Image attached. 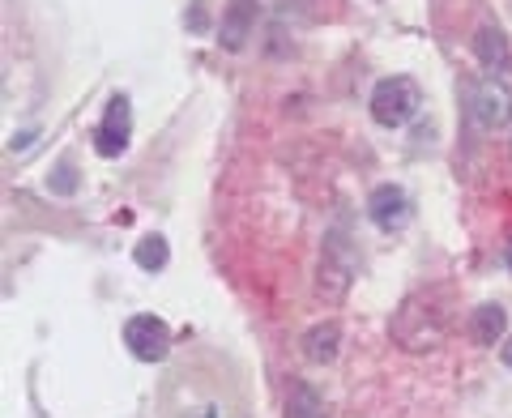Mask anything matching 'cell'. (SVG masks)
<instances>
[{
    "instance_id": "cell-1",
    "label": "cell",
    "mask_w": 512,
    "mask_h": 418,
    "mask_svg": "<svg viewBox=\"0 0 512 418\" xmlns=\"http://www.w3.org/2000/svg\"><path fill=\"white\" fill-rule=\"evenodd\" d=\"M359 273V256H355V244H350V235L342 227H333L325 235V244H320V265H316V291L320 299L329 303H342L350 282H355Z\"/></svg>"
},
{
    "instance_id": "cell-2",
    "label": "cell",
    "mask_w": 512,
    "mask_h": 418,
    "mask_svg": "<svg viewBox=\"0 0 512 418\" xmlns=\"http://www.w3.org/2000/svg\"><path fill=\"white\" fill-rule=\"evenodd\" d=\"M372 120L380 128H406L423 111V90L414 77H384L372 90Z\"/></svg>"
},
{
    "instance_id": "cell-3",
    "label": "cell",
    "mask_w": 512,
    "mask_h": 418,
    "mask_svg": "<svg viewBox=\"0 0 512 418\" xmlns=\"http://www.w3.org/2000/svg\"><path fill=\"white\" fill-rule=\"evenodd\" d=\"M470 116L478 128H504L512 120V90L504 77H478L470 90Z\"/></svg>"
},
{
    "instance_id": "cell-4",
    "label": "cell",
    "mask_w": 512,
    "mask_h": 418,
    "mask_svg": "<svg viewBox=\"0 0 512 418\" xmlns=\"http://www.w3.org/2000/svg\"><path fill=\"white\" fill-rule=\"evenodd\" d=\"M124 346L133 350V359H141V363H163L167 350H171V329H167L158 316H150V312L128 316V325H124Z\"/></svg>"
},
{
    "instance_id": "cell-5",
    "label": "cell",
    "mask_w": 512,
    "mask_h": 418,
    "mask_svg": "<svg viewBox=\"0 0 512 418\" xmlns=\"http://www.w3.org/2000/svg\"><path fill=\"white\" fill-rule=\"evenodd\" d=\"M367 218H372L380 231H402L406 222L414 218L410 192H406V188H397V184H380L372 197H367Z\"/></svg>"
},
{
    "instance_id": "cell-6",
    "label": "cell",
    "mask_w": 512,
    "mask_h": 418,
    "mask_svg": "<svg viewBox=\"0 0 512 418\" xmlns=\"http://www.w3.org/2000/svg\"><path fill=\"white\" fill-rule=\"evenodd\" d=\"M128 133H133V111H128L124 94H116L103 111V124L94 128V150H99L103 158H116L128 146Z\"/></svg>"
},
{
    "instance_id": "cell-7",
    "label": "cell",
    "mask_w": 512,
    "mask_h": 418,
    "mask_svg": "<svg viewBox=\"0 0 512 418\" xmlns=\"http://www.w3.org/2000/svg\"><path fill=\"white\" fill-rule=\"evenodd\" d=\"M256 30V0H231L227 9H222V26H218V43L227 47V52H239Z\"/></svg>"
},
{
    "instance_id": "cell-8",
    "label": "cell",
    "mask_w": 512,
    "mask_h": 418,
    "mask_svg": "<svg viewBox=\"0 0 512 418\" xmlns=\"http://www.w3.org/2000/svg\"><path fill=\"white\" fill-rule=\"evenodd\" d=\"M338 346H342L338 320H325V325H312L303 333V359L308 363H333L338 359Z\"/></svg>"
},
{
    "instance_id": "cell-9",
    "label": "cell",
    "mask_w": 512,
    "mask_h": 418,
    "mask_svg": "<svg viewBox=\"0 0 512 418\" xmlns=\"http://www.w3.org/2000/svg\"><path fill=\"white\" fill-rule=\"evenodd\" d=\"M504 329H508V312L500 303H483V308L470 316V337L478 346H495L504 337Z\"/></svg>"
},
{
    "instance_id": "cell-10",
    "label": "cell",
    "mask_w": 512,
    "mask_h": 418,
    "mask_svg": "<svg viewBox=\"0 0 512 418\" xmlns=\"http://www.w3.org/2000/svg\"><path fill=\"white\" fill-rule=\"evenodd\" d=\"M474 52H478V60H483L487 69H504V64H508V39H504V30L500 26H483L474 35Z\"/></svg>"
},
{
    "instance_id": "cell-11",
    "label": "cell",
    "mask_w": 512,
    "mask_h": 418,
    "mask_svg": "<svg viewBox=\"0 0 512 418\" xmlns=\"http://www.w3.org/2000/svg\"><path fill=\"white\" fill-rule=\"evenodd\" d=\"M286 418H325V401L312 384H295L291 401H286Z\"/></svg>"
},
{
    "instance_id": "cell-12",
    "label": "cell",
    "mask_w": 512,
    "mask_h": 418,
    "mask_svg": "<svg viewBox=\"0 0 512 418\" xmlns=\"http://www.w3.org/2000/svg\"><path fill=\"white\" fill-rule=\"evenodd\" d=\"M167 256H171V252H167V239H163V235H146V239H141V244L133 248V261H137L141 269H150V273L163 269Z\"/></svg>"
},
{
    "instance_id": "cell-13",
    "label": "cell",
    "mask_w": 512,
    "mask_h": 418,
    "mask_svg": "<svg viewBox=\"0 0 512 418\" xmlns=\"http://www.w3.org/2000/svg\"><path fill=\"white\" fill-rule=\"evenodd\" d=\"M180 418H248V414H239L235 406H222V401H201V406H188Z\"/></svg>"
},
{
    "instance_id": "cell-14",
    "label": "cell",
    "mask_w": 512,
    "mask_h": 418,
    "mask_svg": "<svg viewBox=\"0 0 512 418\" xmlns=\"http://www.w3.org/2000/svg\"><path fill=\"white\" fill-rule=\"evenodd\" d=\"M500 359H504V363H508V367H512V337H508V342H504V346H500Z\"/></svg>"
},
{
    "instance_id": "cell-15",
    "label": "cell",
    "mask_w": 512,
    "mask_h": 418,
    "mask_svg": "<svg viewBox=\"0 0 512 418\" xmlns=\"http://www.w3.org/2000/svg\"><path fill=\"white\" fill-rule=\"evenodd\" d=\"M504 261H508V269H512V244H508V248H504Z\"/></svg>"
}]
</instances>
